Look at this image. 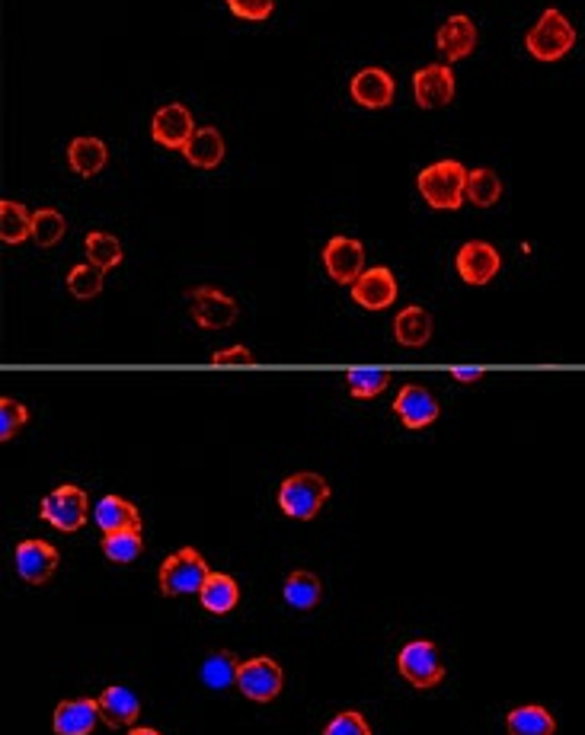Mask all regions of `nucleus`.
<instances>
[{
	"label": "nucleus",
	"instance_id": "1",
	"mask_svg": "<svg viewBox=\"0 0 585 735\" xmlns=\"http://www.w3.org/2000/svg\"><path fill=\"white\" fill-rule=\"evenodd\" d=\"M467 167L460 160H435L426 170H419L416 186H419V196L433 208H445V211H455L467 199Z\"/></svg>",
	"mask_w": 585,
	"mask_h": 735
},
{
	"label": "nucleus",
	"instance_id": "2",
	"mask_svg": "<svg viewBox=\"0 0 585 735\" xmlns=\"http://www.w3.org/2000/svg\"><path fill=\"white\" fill-rule=\"evenodd\" d=\"M330 499V483L320 474H291L279 486V508L295 522H310Z\"/></svg>",
	"mask_w": 585,
	"mask_h": 735
},
{
	"label": "nucleus",
	"instance_id": "3",
	"mask_svg": "<svg viewBox=\"0 0 585 735\" xmlns=\"http://www.w3.org/2000/svg\"><path fill=\"white\" fill-rule=\"evenodd\" d=\"M576 46V29L563 17L561 10H544L528 36H525V49L535 54L537 61H561L563 54H569Z\"/></svg>",
	"mask_w": 585,
	"mask_h": 735
},
{
	"label": "nucleus",
	"instance_id": "4",
	"mask_svg": "<svg viewBox=\"0 0 585 735\" xmlns=\"http://www.w3.org/2000/svg\"><path fill=\"white\" fill-rule=\"evenodd\" d=\"M208 576L211 573H208V563L202 559V554L192 550V547H182V550L163 559V566H160V592L170 595V598L196 595V592H202Z\"/></svg>",
	"mask_w": 585,
	"mask_h": 735
},
{
	"label": "nucleus",
	"instance_id": "5",
	"mask_svg": "<svg viewBox=\"0 0 585 735\" xmlns=\"http://www.w3.org/2000/svg\"><path fill=\"white\" fill-rule=\"evenodd\" d=\"M39 515H42V522H49L54 532H65V534L80 532V528L87 525V515H90L87 493H83L80 486L65 483V486L51 489L49 496L42 499Z\"/></svg>",
	"mask_w": 585,
	"mask_h": 735
},
{
	"label": "nucleus",
	"instance_id": "6",
	"mask_svg": "<svg viewBox=\"0 0 585 735\" xmlns=\"http://www.w3.org/2000/svg\"><path fill=\"white\" fill-rule=\"evenodd\" d=\"M397 668L413 687H435L438 682H445V662L438 656V646L429 639H413L400 649L397 656Z\"/></svg>",
	"mask_w": 585,
	"mask_h": 735
},
{
	"label": "nucleus",
	"instance_id": "7",
	"mask_svg": "<svg viewBox=\"0 0 585 735\" xmlns=\"http://www.w3.org/2000/svg\"><path fill=\"white\" fill-rule=\"evenodd\" d=\"M281 665L269 656H256V659L240 662L237 668V687L244 697H250L254 704H269L281 694Z\"/></svg>",
	"mask_w": 585,
	"mask_h": 735
},
{
	"label": "nucleus",
	"instance_id": "8",
	"mask_svg": "<svg viewBox=\"0 0 585 735\" xmlns=\"http://www.w3.org/2000/svg\"><path fill=\"white\" fill-rule=\"evenodd\" d=\"M189 307H192V320L202 330H225L230 324H237L240 307L234 298H228L225 291L211 288V285H199L189 291Z\"/></svg>",
	"mask_w": 585,
	"mask_h": 735
},
{
	"label": "nucleus",
	"instance_id": "9",
	"mask_svg": "<svg viewBox=\"0 0 585 735\" xmlns=\"http://www.w3.org/2000/svg\"><path fill=\"white\" fill-rule=\"evenodd\" d=\"M196 131H199V128L192 122V112H189L182 102H170V106H163V109L153 112L151 138L160 145V148L182 151V148L192 141Z\"/></svg>",
	"mask_w": 585,
	"mask_h": 735
},
{
	"label": "nucleus",
	"instance_id": "10",
	"mask_svg": "<svg viewBox=\"0 0 585 735\" xmlns=\"http://www.w3.org/2000/svg\"><path fill=\"white\" fill-rule=\"evenodd\" d=\"M455 266H458V276L467 285H486V281L496 279V272L503 269V256L486 240H470L458 250Z\"/></svg>",
	"mask_w": 585,
	"mask_h": 735
},
{
	"label": "nucleus",
	"instance_id": "11",
	"mask_svg": "<svg viewBox=\"0 0 585 735\" xmlns=\"http://www.w3.org/2000/svg\"><path fill=\"white\" fill-rule=\"evenodd\" d=\"M324 266L327 276L339 285H356V279L365 272V247L353 237H333L324 247Z\"/></svg>",
	"mask_w": 585,
	"mask_h": 735
},
{
	"label": "nucleus",
	"instance_id": "12",
	"mask_svg": "<svg viewBox=\"0 0 585 735\" xmlns=\"http://www.w3.org/2000/svg\"><path fill=\"white\" fill-rule=\"evenodd\" d=\"M58 569V550L42 537H29L17 547V573L29 585H46Z\"/></svg>",
	"mask_w": 585,
	"mask_h": 735
},
{
	"label": "nucleus",
	"instance_id": "13",
	"mask_svg": "<svg viewBox=\"0 0 585 735\" xmlns=\"http://www.w3.org/2000/svg\"><path fill=\"white\" fill-rule=\"evenodd\" d=\"M413 93L419 109H438L455 100V71L448 64H426L413 75Z\"/></svg>",
	"mask_w": 585,
	"mask_h": 735
},
{
	"label": "nucleus",
	"instance_id": "14",
	"mask_svg": "<svg viewBox=\"0 0 585 735\" xmlns=\"http://www.w3.org/2000/svg\"><path fill=\"white\" fill-rule=\"evenodd\" d=\"M353 288V301L365 310H384L397 301V279L387 266H375L368 272H361Z\"/></svg>",
	"mask_w": 585,
	"mask_h": 735
},
{
	"label": "nucleus",
	"instance_id": "15",
	"mask_svg": "<svg viewBox=\"0 0 585 735\" xmlns=\"http://www.w3.org/2000/svg\"><path fill=\"white\" fill-rule=\"evenodd\" d=\"M394 413L400 416V423H404L407 429L416 431L433 426L442 409H438V400H435L426 387H419V384H404L400 394H397V400H394Z\"/></svg>",
	"mask_w": 585,
	"mask_h": 735
},
{
	"label": "nucleus",
	"instance_id": "16",
	"mask_svg": "<svg viewBox=\"0 0 585 735\" xmlns=\"http://www.w3.org/2000/svg\"><path fill=\"white\" fill-rule=\"evenodd\" d=\"M102 719L100 704L90 697H75V701H61L51 716V729L54 735H90Z\"/></svg>",
	"mask_w": 585,
	"mask_h": 735
},
{
	"label": "nucleus",
	"instance_id": "17",
	"mask_svg": "<svg viewBox=\"0 0 585 735\" xmlns=\"http://www.w3.org/2000/svg\"><path fill=\"white\" fill-rule=\"evenodd\" d=\"M349 93H353V100H356L358 106H365V109H384V106L394 102L397 83H394V77L387 75L384 68H365V71H358V75L353 77Z\"/></svg>",
	"mask_w": 585,
	"mask_h": 735
},
{
	"label": "nucleus",
	"instance_id": "18",
	"mask_svg": "<svg viewBox=\"0 0 585 735\" xmlns=\"http://www.w3.org/2000/svg\"><path fill=\"white\" fill-rule=\"evenodd\" d=\"M438 51L448 58V61H460V58H467L470 51L477 49V23L470 20V17H448L442 29H438Z\"/></svg>",
	"mask_w": 585,
	"mask_h": 735
},
{
	"label": "nucleus",
	"instance_id": "19",
	"mask_svg": "<svg viewBox=\"0 0 585 735\" xmlns=\"http://www.w3.org/2000/svg\"><path fill=\"white\" fill-rule=\"evenodd\" d=\"M93 522L100 525L102 534L119 532H141V515L122 496H102L93 508Z\"/></svg>",
	"mask_w": 585,
	"mask_h": 735
},
{
	"label": "nucleus",
	"instance_id": "20",
	"mask_svg": "<svg viewBox=\"0 0 585 735\" xmlns=\"http://www.w3.org/2000/svg\"><path fill=\"white\" fill-rule=\"evenodd\" d=\"M97 704H100L102 719H106L109 726H135L138 716H141V701H138V694L122 685L106 687L100 697H97Z\"/></svg>",
	"mask_w": 585,
	"mask_h": 735
},
{
	"label": "nucleus",
	"instance_id": "21",
	"mask_svg": "<svg viewBox=\"0 0 585 735\" xmlns=\"http://www.w3.org/2000/svg\"><path fill=\"white\" fill-rule=\"evenodd\" d=\"M394 339L407 349H419L433 339V317L429 310L419 305L404 307L394 320Z\"/></svg>",
	"mask_w": 585,
	"mask_h": 735
},
{
	"label": "nucleus",
	"instance_id": "22",
	"mask_svg": "<svg viewBox=\"0 0 585 735\" xmlns=\"http://www.w3.org/2000/svg\"><path fill=\"white\" fill-rule=\"evenodd\" d=\"M182 153H186V160H189L192 167L215 170V167L225 160V138H221L218 128H199V131L192 135V141L182 148Z\"/></svg>",
	"mask_w": 585,
	"mask_h": 735
},
{
	"label": "nucleus",
	"instance_id": "23",
	"mask_svg": "<svg viewBox=\"0 0 585 735\" xmlns=\"http://www.w3.org/2000/svg\"><path fill=\"white\" fill-rule=\"evenodd\" d=\"M199 598H202L205 610H211V614H228V610L237 608V602H240V585H237V579L228 576V573H211V576L205 579Z\"/></svg>",
	"mask_w": 585,
	"mask_h": 735
},
{
	"label": "nucleus",
	"instance_id": "24",
	"mask_svg": "<svg viewBox=\"0 0 585 735\" xmlns=\"http://www.w3.org/2000/svg\"><path fill=\"white\" fill-rule=\"evenodd\" d=\"M281 595H285V602H288L291 608L310 610L320 605V598H324V585H320V579H317L310 569H295V573L285 579Z\"/></svg>",
	"mask_w": 585,
	"mask_h": 735
},
{
	"label": "nucleus",
	"instance_id": "25",
	"mask_svg": "<svg viewBox=\"0 0 585 735\" xmlns=\"http://www.w3.org/2000/svg\"><path fill=\"white\" fill-rule=\"evenodd\" d=\"M106 157H109V151H106L100 138H75L71 148H68V163H71L77 177L83 179L97 177L106 167Z\"/></svg>",
	"mask_w": 585,
	"mask_h": 735
},
{
	"label": "nucleus",
	"instance_id": "26",
	"mask_svg": "<svg viewBox=\"0 0 585 735\" xmlns=\"http://www.w3.org/2000/svg\"><path fill=\"white\" fill-rule=\"evenodd\" d=\"M506 729H509V735H554L557 733V719L547 713V707L528 704V707L509 711Z\"/></svg>",
	"mask_w": 585,
	"mask_h": 735
},
{
	"label": "nucleus",
	"instance_id": "27",
	"mask_svg": "<svg viewBox=\"0 0 585 735\" xmlns=\"http://www.w3.org/2000/svg\"><path fill=\"white\" fill-rule=\"evenodd\" d=\"M26 237H32V215L20 202L3 199L0 202V240L7 247H17Z\"/></svg>",
	"mask_w": 585,
	"mask_h": 735
},
{
	"label": "nucleus",
	"instance_id": "28",
	"mask_svg": "<svg viewBox=\"0 0 585 735\" xmlns=\"http://www.w3.org/2000/svg\"><path fill=\"white\" fill-rule=\"evenodd\" d=\"M237 668H240L237 656L230 649H218L202 662V682L211 691H225V687L237 685Z\"/></svg>",
	"mask_w": 585,
	"mask_h": 735
},
{
	"label": "nucleus",
	"instance_id": "29",
	"mask_svg": "<svg viewBox=\"0 0 585 735\" xmlns=\"http://www.w3.org/2000/svg\"><path fill=\"white\" fill-rule=\"evenodd\" d=\"M83 247H87V262H93L102 272H109L122 262V244L106 230H90Z\"/></svg>",
	"mask_w": 585,
	"mask_h": 735
},
{
	"label": "nucleus",
	"instance_id": "30",
	"mask_svg": "<svg viewBox=\"0 0 585 735\" xmlns=\"http://www.w3.org/2000/svg\"><path fill=\"white\" fill-rule=\"evenodd\" d=\"M467 199L477 205V208H489L503 199V179L496 177V170H470L467 177Z\"/></svg>",
	"mask_w": 585,
	"mask_h": 735
},
{
	"label": "nucleus",
	"instance_id": "31",
	"mask_svg": "<svg viewBox=\"0 0 585 735\" xmlns=\"http://www.w3.org/2000/svg\"><path fill=\"white\" fill-rule=\"evenodd\" d=\"M65 230H68V221H65V215L61 211H54V208H39L36 215H32V240H36V247H54L61 237H65Z\"/></svg>",
	"mask_w": 585,
	"mask_h": 735
},
{
	"label": "nucleus",
	"instance_id": "32",
	"mask_svg": "<svg viewBox=\"0 0 585 735\" xmlns=\"http://www.w3.org/2000/svg\"><path fill=\"white\" fill-rule=\"evenodd\" d=\"M102 554L112 563H131L145 554V540L141 532H119V534H102Z\"/></svg>",
	"mask_w": 585,
	"mask_h": 735
},
{
	"label": "nucleus",
	"instance_id": "33",
	"mask_svg": "<svg viewBox=\"0 0 585 735\" xmlns=\"http://www.w3.org/2000/svg\"><path fill=\"white\" fill-rule=\"evenodd\" d=\"M346 384H349V394H353L356 400H371V397H378V394L387 390L390 371H378V368H353V371L346 375Z\"/></svg>",
	"mask_w": 585,
	"mask_h": 735
},
{
	"label": "nucleus",
	"instance_id": "34",
	"mask_svg": "<svg viewBox=\"0 0 585 735\" xmlns=\"http://www.w3.org/2000/svg\"><path fill=\"white\" fill-rule=\"evenodd\" d=\"M68 291L75 295L77 301H90L102 291V269H97L93 262H80L68 272Z\"/></svg>",
	"mask_w": 585,
	"mask_h": 735
},
{
	"label": "nucleus",
	"instance_id": "35",
	"mask_svg": "<svg viewBox=\"0 0 585 735\" xmlns=\"http://www.w3.org/2000/svg\"><path fill=\"white\" fill-rule=\"evenodd\" d=\"M29 419V409L13 397H0V441L17 438V431L23 429Z\"/></svg>",
	"mask_w": 585,
	"mask_h": 735
},
{
	"label": "nucleus",
	"instance_id": "36",
	"mask_svg": "<svg viewBox=\"0 0 585 735\" xmlns=\"http://www.w3.org/2000/svg\"><path fill=\"white\" fill-rule=\"evenodd\" d=\"M230 13L240 17V20H250V23H262L272 17L276 10V0H228Z\"/></svg>",
	"mask_w": 585,
	"mask_h": 735
},
{
	"label": "nucleus",
	"instance_id": "37",
	"mask_svg": "<svg viewBox=\"0 0 585 735\" xmlns=\"http://www.w3.org/2000/svg\"><path fill=\"white\" fill-rule=\"evenodd\" d=\"M324 735H371V726L365 723V716L356 711H346L339 713V716H333L330 723H327V729Z\"/></svg>",
	"mask_w": 585,
	"mask_h": 735
},
{
	"label": "nucleus",
	"instance_id": "38",
	"mask_svg": "<svg viewBox=\"0 0 585 735\" xmlns=\"http://www.w3.org/2000/svg\"><path fill=\"white\" fill-rule=\"evenodd\" d=\"M211 365H218V368H228V365H254V352L244 349V346H234V349H225V352H215V356H211Z\"/></svg>",
	"mask_w": 585,
	"mask_h": 735
},
{
	"label": "nucleus",
	"instance_id": "39",
	"mask_svg": "<svg viewBox=\"0 0 585 735\" xmlns=\"http://www.w3.org/2000/svg\"><path fill=\"white\" fill-rule=\"evenodd\" d=\"M452 378L460 384H474V380L484 378V368H452Z\"/></svg>",
	"mask_w": 585,
	"mask_h": 735
},
{
	"label": "nucleus",
	"instance_id": "40",
	"mask_svg": "<svg viewBox=\"0 0 585 735\" xmlns=\"http://www.w3.org/2000/svg\"><path fill=\"white\" fill-rule=\"evenodd\" d=\"M128 735H163V733H157V729H151V726H135V729H131Z\"/></svg>",
	"mask_w": 585,
	"mask_h": 735
}]
</instances>
